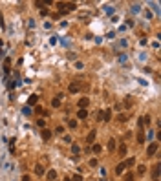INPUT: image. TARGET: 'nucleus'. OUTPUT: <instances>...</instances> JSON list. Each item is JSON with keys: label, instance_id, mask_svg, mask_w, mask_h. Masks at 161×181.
<instances>
[{"label": "nucleus", "instance_id": "obj_1", "mask_svg": "<svg viewBox=\"0 0 161 181\" xmlns=\"http://www.w3.org/2000/svg\"><path fill=\"white\" fill-rule=\"evenodd\" d=\"M157 148H159V145L156 143V141H154V143H150L148 148H147V155H154V154L157 152Z\"/></svg>", "mask_w": 161, "mask_h": 181}, {"label": "nucleus", "instance_id": "obj_2", "mask_svg": "<svg viewBox=\"0 0 161 181\" xmlns=\"http://www.w3.org/2000/svg\"><path fill=\"white\" fill-rule=\"evenodd\" d=\"M90 104V99L88 97H83V99H79V108L81 110H86V106Z\"/></svg>", "mask_w": 161, "mask_h": 181}, {"label": "nucleus", "instance_id": "obj_3", "mask_svg": "<svg viewBox=\"0 0 161 181\" xmlns=\"http://www.w3.org/2000/svg\"><path fill=\"white\" fill-rule=\"evenodd\" d=\"M68 90H70V93H77V92L81 90V83H71Z\"/></svg>", "mask_w": 161, "mask_h": 181}, {"label": "nucleus", "instance_id": "obj_4", "mask_svg": "<svg viewBox=\"0 0 161 181\" xmlns=\"http://www.w3.org/2000/svg\"><path fill=\"white\" fill-rule=\"evenodd\" d=\"M37 101H38V95H29L28 97V106H35Z\"/></svg>", "mask_w": 161, "mask_h": 181}, {"label": "nucleus", "instance_id": "obj_5", "mask_svg": "<svg viewBox=\"0 0 161 181\" xmlns=\"http://www.w3.org/2000/svg\"><path fill=\"white\" fill-rule=\"evenodd\" d=\"M125 168H126V167H125V163H119V165L115 167V174H117V176H121V174L125 172Z\"/></svg>", "mask_w": 161, "mask_h": 181}, {"label": "nucleus", "instance_id": "obj_6", "mask_svg": "<svg viewBox=\"0 0 161 181\" xmlns=\"http://www.w3.org/2000/svg\"><path fill=\"white\" fill-rule=\"evenodd\" d=\"M152 176H154V179H157V177H159V163L152 167Z\"/></svg>", "mask_w": 161, "mask_h": 181}, {"label": "nucleus", "instance_id": "obj_7", "mask_svg": "<svg viewBox=\"0 0 161 181\" xmlns=\"http://www.w3.org/2000/svg\"><path fill=\"white\" fill-rule=\"evenodd\" d=\"M137 143H145V134H143V128H139V134H137Z\"/></svg>", "mask_w": 161, "mask_h": 181}, {"label": "nucleus", "instance_id": "obj_8", "mask_svg": "<svg viewBox=\"0 0 161 181\" xmlns=\"http://www.w3.org/2000/svg\"><path fill=\"white\" fill-rule=\"evenodd\" d=\"M42 139H44V141H50V139H51V132L44 128V130H42Z\"/></svg>", "mask_w": 161, "mask_h": 181}, {"label": "nucleus", "instance_id": "obj_9", "mask_svg": "<svg viewBox=\"0 0 161 181\" xmlns=\"http://www.w3.org/2000/svg\"><path fill=\"white\" fill-rule=\"evenodd\" d=\"M77 117H79V119H86V117H88V110H79V112H77Z\"/></svg>", "mask_w": 161, "mask_h": 181}, {"label": "nucleus", "instance_id": "obj_10", "mask_svg": "<svg viewBox=\"0 0 161 181\" xmlns=\"http://www.w3.org/2000/svg\"><path fill=\"white\" fill-rule=\"evenodd\" d=\"M103 119H104V121H110V119H112V110H104V112H103Z\"/></svg>", "mask_w": 161, "mask_h": 181}, {"label": "nucleus", "instance_id": "obj_11", "mask_svg": "<svg viewBox=\"0 0 161 181\" xmlns=\"http://www.w3.org/2000/svg\"><path fill=\"white\" fill-rule=\"evenodd\" d=\"M35 174H37V176H44V168H42V165H37V167H35Z\"/></svg>", "mask_w": 161, "mask_h": 181}, {"label": "nucleus", "instance_id": "obj_12", "mask_svg": "<svg viewBox=\"0 0 161 181\" xmlns=\"http://www.w3.org/2000/svg\"><path fill=\"white\" fill-rule=\"evenodd\" d=\"M119 155H121V157L126 155V145H121V146H119Z\"/></svg>", "mask_w": 161, "mask_h": 181}, {"label": "nucleus", "instance_id": "obj_13", "mask_svg": "<svg viewBox=\"0 0 161 181\" xmlns=\"http://www.w3.org/2000/svg\"><path fill=\"white\" fill-rule=\"evenodd\" d=\"M48 179H50V181H55V179H57V172H55V170H50V172H48Z\"/></svg>", "mask_w": 161, "mask_h": 181}, {"label": "nucleus", "instance_id": "obj_14", "mask_svg": "<svg viewBox=\"0 0 161 181\" xmlns=\"http://www.w3.org/2000/svg\"><path fill=\"white\" fill-rule=\"evenodd\" d=\"M51 106H53V108H59V106H60V97H55V99L51 101Z\"/></svg>", "mask_w": 161, "mask_h": 181}, {"label": "nucleus", "instance_id": "obj_15", "mask_svg": "<svg viewBox=\"0 0 161 181\" xmlns=\"http://www.w3.org/2000/svg\"><path fill=\"white\" fill-rule=\"evenodd\" d=\"M108 150H110V152L115 150V139H110V141H108Z\"/></svg>", "mask_w": 161, "mask_h": 181}, {"label": "nucleus", "instance_id": "obj_16", "mask_svg": "<svg viewBox=\"0 0 161 181\" xmlns=\"http://www.w3.org/2000/svg\"><path fill=\"white\" fill-rule=\"evenodd\" d=\"M95 139V130H92L90 134H88V137H86V141H88V143H92V141Z\"/></svg>", "mask_w": 161, "mask_h": 181}, {"label": "nucleus", "instance_id": "obj_17", "mask_svg": "<svg viewBox=\"0 0 161 181\" xmlns=\"http://www.w3.org/2000/svg\"><path fill=\"white\" fill-rule=\"evenodd\" d=\"M64 7H66V9H68V11H73V9H75V7H77V6H75V4H73V2H68V4H64Z\"/></svg>", "mask_w": 161, "mask_h": 181}, {"label": "nucleus", "instance_id": "obj_18", "mask_svg": "<svg viewBox=\"0 0 161 181\" xmlns=\"http://www.w3.org/2000/svg\"><path fill=\"white\" fill-rule=\"evenodd\" d=\"M134 163H135V159H134V157H130V159H126V161H125V167H134Z\"/></svg>", "mask_w": 161, "mask_h": 181}, {"label": "nucleus", "instance_id": "obj_19", "mask_svg": "<svg viewBox=\"0 0 161 181\" xmlns=\"http://www.w3.org/2000/svg\"><path fill=\"white\" fill-rule=\"evenodd\" d=\"M9 66H11V59H6V62H4V70H6V73L9 71Z\"/></svg>", "mask_w": 161, "mask_h": 181}, {"label": "nucleus", "instance_id": "obj_20", "mask_svg": "<svg viewBox=\"0 0 161 181\" xmlns=\"http://www.w3.org/2000/svg\"><path fill=\"white\" fill-rule=\"evenodd\" d=\"M145 172H147V167L145 165H139L137 167V174H145Z\"/></svg>", "mask_w": 161, "mask_h": 181}, {"label": "nucleus", "instance_id": "obj_21", "mask_svg": "<svg viewBox=\"0 0 161 181\" xmlns=\"http://www.w3.org/2000/svg\"><path fill=\"white\" fill-rule=\"evenodd\" d=\"M79 152H81V148H79L77 145H71V154H75V155H77Z\"/></svg>", "mask_w": 161, "mask_h": 181}, {"label": "nucleus", "instance_id": "obj_22", "mask_svg": "<svg viewBox=\"0 0 161 181\" xmlns=\"http://www.w3.org/2000/svg\"><path fill=\"white\" fill-rule=\"evenodd\" d=\"M125 181H134V174H132V172L125 174Z\"/></svg>", "mask_w": 161, "mask_h": 181}, {"label": "nucleus", "instance_id": "obj_23", "mask_svg": "<svg viewBox=\"0 0 161 181\" xmlns=\"http://www.w3.org/2000/svg\"><path fill=\"white\" fill-rule=\"evenodd\" d=\"M71 181H83V176H81V174H75V176L71 177Z\"/></svg>", "mask_w": 161, "mask_h": 181}, {"label": "nucleus", "instance_id": "obj_24", "mask_svg": "<svg viewBox=\"0 0 161 181\" xmlns=\"http://www.w3.org/2000/svg\"><path fill=\"white\" fill-rule=\"evenodd\" d=\"M92 150H93L95 154H99V152H101V150H103V148H101V145H93V148H92Z\"/></svg>", "mask_w": 161, "mask_h": 181}, {"label": "nucleus", "instance_id": "obj_25", "mask_svg": "<svg viewBox=\"0 0 161 181\" xmlns=\"http://www.w3.org/2000/svg\"><path fill=\"white\" fill-rule=\"evenodd\" d=\"M37 125H38L40 128H44V126H46V123H44V119H38V121H37Z\"/></svg>", "mask_w": 161, "mask_h": 181}, {"label": "nucleus", "instance_id": "obj_26", "mask_svg": "<svg viewBox=\"0 0 161 181\" xmlns=\"http://www.w3.org/2000/svg\"><path fill=\"white\" fill-rule=\"evenodd\" d=\"M139 9H141L139 4H134V6H132V11H134V13H139Z\"/></svg>", "mask_w": 161, "mask_h": 181}, {"label": "nucleus", "instance_id": "obj_27", "mask_svg": "<svg viewBox=\"0 0 161 181\" xmlns=\"http://www.w3.org/2000/svg\"><path fill=\"white\" fill-rule=\"evenodd\" d=\"M22 110H24V113H26V115H29V113H31V112H33V110H31V108H29V106H24V108H22Z\"/></svg>", "mask_w": 161, "mask_h": 181}, {"label": "nucleus", "instance_id": "obj_28", "mask_svg": "<svg viewBox=\"0 0 161 181\" xmlns=\"http://www.w3.org/2000/svg\"><path fill=\"white\" fill-rule=\"evenodd\" d=\"M68 125H70V128H75V126H77V121H75V119H71Z\"/></svg>", "mask_w": 161, "mask_h": 181}, {"label": "nucleus", "instance_id": "obj_29", "mask_svg": "<svg viewBox=\"0 0 161 181\" xmlns=\"http://www.w3.org/2000/svg\"><path fill=\"white\" fill-rule=\"evenodd\" d=\"M119 121H121V123H125V121H128V115H119Z\"/></svg>", "mask_w": 161, "mask_h": 181}, {"label": "nucleus", "instance_id": "obj_30", "mask_svg": "<svg viewBox=\"0 0 161 181\" xmlns=\"http://www.w3.org/2000/svg\"><path fill=\"white\" fill-rule=\"evenodd\" d=\"M75 68H77V70H83L84 64H83V62H75Z\"/></svg>", "mask_w": 161, "mask_h": 181}, {"label": "nucleus", "instance_id": "obj_31", "mask_svg": "<svg viewBox=\"0 0 161 181\" xmlns=\"http://www.w3.org/2000/svg\"><path fill=\"white\" fill-rule=\"evenodd\" d=\"M125 104H126V108H130V106H132V99H130V97L125 101Z\"/></svg>", "mask_w": 161, "mask_h": 181}, {"label": "nucleus", "instance_id": "obj_32", "mask_svg": "<svg viewBox=\"0 0 161 181\" xmlns=\"http://www.w3.org/2000/svg\"><path fill=\"white\" fill-rule=\"evenodd\" d=\"M55 132H57V134H64V128H62V126H57Z\"/></svg>", "mask_w": 161, "mask_h": 181}, {"label": "nucleus", "instance_id": "obj_33", "mask_svg": "<svg viewBox=\"0 0 161 181\" xmlns=\"http://www.w3.org/2000/svg\"><path fill=\"white\" fill-rule=\"evenodd\" d=\"M37 112H38L40 115H46V110H44V108H37Z\"/></svg>", "mask_w": 161, "mask_h": 181}, {"label": "nucleus", "instance_id": "obj_34", "mask_svg": "<svg viewBox=\"0 0 161 181\" xmlns=\"http://www.w3.org/2000/svg\"><path fill=\"white\" fill-rule=\"evenodd\" d=\"M90 167H97V159H90Z\"/></svg>", "mask_w": 161, "mask_h": 181}, {"label": "nucleus", "instance_id": "obj_35", "mask_svg": "<svg viewBox=\"0 0 161 181\" xmlns=\"http://www.w3.org/2000/svg\"><path fill=\"white\" fill-rule=\"evenodd\" d=\"M106 13H108V15H112V13H114V7H110V6H106Z\"/></svg>", "mask_w": 161, "mask_h": 181}, {"label": "nucleus", "instance_id": "obj_36", "mask_svg": "<svg viewBox=\"0 0 161 181\" xmlns=\"http://www.w3.org/2000/svg\"><path fill=\"white\" fill-rule=\"evenodd\" d=\"M64 143H71V137L70 135H64Z\"/></svg>", "mask_w": 161, "mask_h": 181}, {"label": "nucleus", "instance_id": "obj_37", "mask_svg": "<svg viewBox=\"0 0 161 181\" xmlns=\"http://www.w3.org/2000/svg\"><path fill=\"white\" fill-rule=\"evenodd\" d=\"M145 17H147V18L150 20V18H152V13H150V11H145Z\"/></svg>", "mask_w": 161, "mask_h": 181}, {"label": "nucleus", "instance_id": "obj_38", "mask_svg": "<svg viewBox=\"0 0 161 181\" xmlns=\"http://www.w3.org/2000/svg\"><path fill=\"white\" fill-rule=\"evenodd\" d=\"M22 181H31V177H29V176L26 174V176H22Z\"/></svg>", "mask_w": 161, "mask_h": 181}, {"label": "nucleus", "instance_id": "obj_39", "mask_svg": "<svg viewBox=\"0 0 161 181\" xmlns=\"http://www.w3.org/2000/svg\"><path fill=\"white\" fill-rule=\"evenodd\" d=\"M66 181H71V179H70V177H66Z\"/></svg>", "mask_w": 161, "mask_h": 181}]
</instances>
